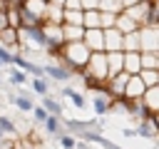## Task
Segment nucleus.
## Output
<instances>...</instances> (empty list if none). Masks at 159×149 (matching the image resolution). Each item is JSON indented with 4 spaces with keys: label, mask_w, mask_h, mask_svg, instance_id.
<instances>
[{
    "label": "nucleus",
    "mask_w": 159,
    "mask_h": 149,
    "mask_svg": "<svg viewBox=\"0 0 159 149\" xmlns=\"http://www.w3.org/2000/svg\"><path fill=\"white\" fill-rule=\"evenodd\" d=\"M89 57H92V52H89V47L84 42H67L65 50H62V57L57 62L65 65V67H70L75 74H82L84 67H87V62H89Z\"/></svg>",
    "instance_id": "1"
},
{
    "label": "nucleus",
    "mask_w": 159,
    "mask_h": 149,
    "mask_svg": "<svg viewBox=\"0 0 159 149\" xmlns=\"http://www.w3.org/2000/svg\"><path fill=\"white\" fill-rule=\"evenodd\" d=\"M84 77H92L97 82H107L109 79V65H107V52H92L84 72Z\"/></svg>",
    "instance_id": "2"
},
{
    "label": "nucleus",
    "mask_w": 159,
    "mask_h": 149,
    "mask_svg": "<svg viewBox=\"0 0 159 149\" xmlns=\"http://www.w3.org/2000/svg\"><path fill=\"white\" fill-rule=\"evenodd\" d=\"M45 67V77L50 79V82H55V84H65V82H70V79H75V72L70 70V67H65V65H60V62H47V65H42Z\"/></svg>",
    "instance_id": "3"
},
{
    "label": "nucleus",
    "mask_w": 159,
    "mask_h": 149,
    "mask_svg": "<svg viewBox=\"0 0 159 149\" xmlns=\"http://www.w3.org/2000/svg\"><path fill=\"white\" fill-rule=\"evenodd\" d=\"M134 129H137V137H142V139H147V142H159V132H157L154 117H147V119L137 122Z\"/></svg>",
    "instance_id": "4"
},
{
    "label": "nucleus",
    "mask_w": 159,
    "mask_h": 149,
    "mask_svg": "<svg viewBox=\"0 0 159 149\" xmlns=\"http://www.w3.org/2000/svg\"><path fill=\"white\" fill-rule=\"evenodd\" d=\"M82 42L89 47V52H107V45H104V30H87Z\"/></svg>",
    "instance_id": "5"
},
{
    "label": "nucleus",
    "mask_w": 159,
    "mask_h": 149,
    "mask_svg": "<svg viewBox=\"0 0 159 149\" xmlns=\"http://www.w3.org/2000/svg\"><path fill=\"white\" fill-rule=\"evenodd\" d=\"M142 52H159V27H142Z\"/></svg>",
    "instance_id": "6"
},
{
    "label": "nucleus",
    "mask_w": 159,
    "mask_h": 149,
    "mask_svg": "<svg viewBox=\"0 0 159 149\" xmlns=\"http://www.w3.org/2000/svg\"><path fill=\"white\" fill-rule=\"evenodd\" d=\"M104 45L107 52H124V32H119L117 27L104 30Z\"/></svg>",
    "instance_id": "7"
},
{
    "label": "nucleus",
    "mask_w": 159,
    "mask_h": 149,
    "mask_svg": "<svg viewBox=\"0 0 159 149\" xmlns=\"http://www.w3.org/2000/svg\"><path fill=\"white\" fill-rule=\"evenodd\" d=\"M127 82H129V74H127V72H122V74H117V77L107 79V92H109L114 99H122V97H124V92H127Z\"/></svg>",
    "instance_id": "8"
},
{
    "label": "nucleus",
    "mask_w": 159,
    "mask_h": 149,
    "mask_svg": "<svg viewBox=\"0 0 159 149\" xmlns=\"http://www.w3.org/2000/svg\"><path fill=\"white\" fill-rule=\"evenodd\" d=\"M144 94H147V84L142 82V77H139V74L129 77V82H127V92H124V99H144Z\"/></svg>",
    "instance_id": "9"
},
{
    "label": "nucleus",
    "mask_w": 159,
    "mask_h": 149,
    "mask_svg": "<svg viewBox=\"0 0 159 149\" xmlns=\"http://www.w3.org/2000/svg\"><path fill=\"white\" fill-rule=\"evenodd\" d=\"M144 67H142V52H124V72L129 77L139 74Z\"/></svg>",
    "instance_id": "10"
},
{
    "label": "nucleus",
    "mask_w": 159,
    "mask_h": 149,
    "mask_svg": "<svg viewBox=\"0 0 159 149\" xmlns=\"http://www.w3.org/2000/svg\"><path fill=\"white\" fill-rule=\"evenodd\" d=\"M60 94H62L65 99H70L75 109H84V107H87V97H84L82 92H77L75 87H67V84H65V87L60 89Z\"/></svg>",
    "instance_id": "11"
},
{
    "label": "nucleus",
    "mask_w": 159,
    "mask_h": 149,
    "mask_svg": "<svg viewBox=\"0 0 159 149\" xmlns=\"http://www.w3.org/2000/svg\"><path fill=\"white\" fill-rule=\"evenodd\" d=\"M22 7H25L32 17H37L40 22H45V15H47V0H25Z\"/></svg>",
    "instance_id": "12"
},
{
    "label": "nucleus",
    "mask_w": 159,
    "mask_h": 149,
    "mask_svg": "<svg viewBox=\"0 0 159 149\" xmlns=\"http://www.w3.org/2000/svg\"><path fill=\"white\" fill-rule=\"evenodd\" d=\"M154 7V2H149V0H144V2H139V5H134V7H129V10H124L129 17H134L142 27H144V20H147V15H149V10Z\"/></svg>",
    "instance_id": "13"
},
{
    "label": "nucleus",
    "mask_w": 159,
    "mask_h": 149,
    "mask_svg": "<svg viewBox=\"0 0 159 149\" xmlns=\"http://www.w3.org/2000/svg\"><path fill=\"white\" fill-rule=\"evenodd\" d=\"M107 65H109V79L124 72V52H107Z\"/></svg>",
    "instance_id": "14"
},
{
    "label": "nucleus",
    "mask_w": 159,
    "mask_h": 149,
    "mask_svg": "<svg viewBox=\"0 0 159 149\" xmlns=\"http://www.w3.org/2000/svg\"><path fill=\"white\" fill-rule=\"evenodd\" d=\"M27 82H30V74H27V72L17 70L15 65H12V67H7V84H10V87L20 89V87H25Z\"/></svg>",
    "instance_id": "15"
},
{
    "label": "nucleus",
    "mask_w": 159,
    "mask_h": 149,
    "mask_svg": "<svg viewBox=\"0 0 159 149\" xmlns=\"http://www.w3.org/2000/svg\"><path fill=\"white\" fill-rule=\"evenodd\" d=\"M117 30H119V32H124V35H132V32H139V30H142V25H139L134 17H129L127 12H122V15L117 17Z\"/></svg>",
    "instance_id": "16"
},
{
    "label": "nucleus",
    "mask_w": 159,
    "mask_h": 149,
    "mask_svg": "<svg viewBox=\"0 0 159 149\" xmlns=\"http://www.w3.org/2000/svg\"><path fill=\"white\" fill-rule=\"evenodd\" d=\"M142 102H144V107L149 109V114H152V117H154V114H159V87H149Z\"/></svg>",
    "instance_id": "17"
},
{
    "label": "nucleus",
    "mask_w": 159,
    "mask_h": 149,
    "mask_svg": "<svg viewBox=\"0 0 159 149\" xmlns=\"http://www.w3.org/2000/svg\"><path fill=\"white\" fill-rule=\"evenodd\" d=\"M62 30H65V45L67 42H82L84 32H87L82 25H62Z\"/></svg>",
    "instance_id": "18"
},
{
    "label": "nucleus",
    "mask_w": 159,
    "mask_h": 149,
    "mask_svg": "<svg viewBox=\"0 0 159 149\" xmlns=\"http://www.w3.org/2000/svg\"><path fill=\"white\" fill-rule=\"evenodd\" d=\"M50 84H52V82H50L47 77H35V79H30V89H32L37 97H42V99L50 97Z\"/></svg>",
    "instance_id": "19"
},
{
    "label": "nucleus",
    "mask_w": 159,
    "mask_h": 149,
    "mask_svg": "<svg viewBox=\"0 0 159 149\" xmlns=\"http://www.w3.org/2000/svg\"><path fill=\"white\" fill-rule=\"evenodd\" d=\"M84 30H102V10H84Z\"/></svg>",
    "instance_id": "20"
},
{
    "label": "nucleus",
    "mask_w": 159,
    "mask_h": 149,
    "mask_svg": "<svg viewBox=\"0 0 159 149\" xmlns=\"http://www.w3.org/2000/svg\"><path fill=\"white\" fill-rule=\"evenodd\" d=\"M7 99H10V102H12V104H15L20 112H27V114H32V112H35V107H37L32 99H27V97H20V94H12V92L7 94Z\"/></svg>",
    "instance_id": "21"
},
{
    "label": "nucleus",
    "mask_w": 159,
    "mask_h": 149,
    "mask_svg": "<svg viewBox=\"0 0 159 149\" xmlns=\"http://www.w3.org/2000/svg\"><path fill=\"white\" fill-rule=\"evenodd\" d=\"M45 22L65 25V7H57V5H50V2H47V15H45Z\"/></svg>",
    "instance_id": "22"
},
{
    "label": "nucleus",
    "mask_w": 159,
    "mask_h": 149,
    "mask_svg": "<svg viewBox=\"0 0 159 149\" xmlns=\"http://www.w3.org/2000/svg\"><path fill=\"white\" fill-rule=\"evenodd\" d=\"M124 52H142V30L124 35Z\"/></svg>",
    "instance_id": "23"
},
{
    "label": "nucleus",
    "mask_w": 159,
    "mask_h": 149,
    "mask_svg": "<svg viewBox=\"0 0 159 149\" xmlns=\"http://www.w3.org/2000/svg\"><path fill=\"white\" fill-rule=\"evenodd\" d=\"M42 107L50 112V117H60V119H62V114H65L62 102H60V99H55V97H45V99H42Z\"/></svg>",
    "instance_id": "24"
},
{
    "label": "nucleus",
    "mask_w": 159,
    "mask_h": 149,
    "mask_svg": "<svg viewBox=\"0 0 159 149\" xmlns=\"http://www.w3.org/2000/svg\"><path fill=\"white\" fill-rule=\"evenodd\" d=\"M45 132H47L50 137H55V139H60V137L65 134V127L60 124V117H50V119L45 122Z\"/></svg>",
    "instance_id": "25"
},
{
    "label": "nucleus",
    "mask_w": 159,
    "mask_h": 149,
    "mask_svg": "<svg viewBox=\"0 0 159 149\" xmlns=\"http://www.w3.org/2000/svg\"><path fill=\"white\" fill-rule=\"evenodd\" d=\"M0 129H2L5 137H12V139L17 137V124H15L7 114H0Z\"/></svg>",
    "instance_id": "26"
},
{
    "label": "nucleus",
    "mask_w": 159,
    "mask_h": 149,
    "mask_svg": "<svg viewBox=\"0 0 159 149\" xmlns=\"http://www.w3.org/2000/svg\"><path fill=\"white\" fill-rule=\"evenodd\" d=\"M99 10H102V12L122 15V12H124V2H122V0H102V2H99Z\"/></svg>",
    "instance_id": "27"
},
{
    "label": "nucleus",
    "mask_w": 159,
    "mask_h": 149,
    "mask_svg": "<svg viewBox=\"0 0 159 149\" xmlns=\"http://www.w3.org/2000/svg\"><path fill=\"white\" fill-rule=\"evenodd\" d=\"M65 25H82L84 27V10H65Z\"/></svg>",
    "instance_id": "28"
},
{
    "label": "nucleus",
    "mask_w": 159,
    "mask_h": 149,
    "mask_svg": "<svg viewBox=\"0 0 159 149\" xmlns=\"http://www.w3.org/2000/svg\"><path fill=\"white\" fill-rule=\"evenodd\" d=\"M139 77H142V82L147 84V89H149V87H159V70H142Z\"/></svg>",
    "instance_id": "29"
},
{
    "label": "nucleus",
    "mask_w": 159,
    "mask_h": 149,
    "mask_svg": "<svg viewBox=\"0 0 159 149\" xmlns=\"http://www.w3.org/2000/svg\"><path fill=\"white\" fill-rule=\"evenodd\" d=\"M142 67L144 70H159V52H142Z\"/></svg>",
    "instance_id": "30"
},
{
    "label": "nucleus",
    "mask_w": 159,
    "mask_h": 149,
    "mask_svg": "<svg viewBox=\"0 0 159 149\" xmlns=\"http://www.w3.org/2000/svg\"><path fill=\"white\" fill-rule=\"evenodd\" d=\"M112 114H124V117H129V99H114L112 102Z\"/></svg>",
    "instance_id": "31"
},
{
    "label": "nucleus",
    "mask_w": 159,
    "mask_h": 149,
    "mask_svg": "<svg viewBox=\"0 0 159 149\" xmlns=\"http://www.w3.org/2000/svg\"><path fill=\"white\" fill-rule=\"evenodd\" d=\"M77 142H80V139H77V137H72V134H67V132L57 139L60 149H77Z\"/></svg>",
    "instance_id": "32"
},
{
    "label": "nucleus",
    "mask_w": 159,
    "mask_h": 149,
    "mask_svg": "<svg viewBox=\"0 0 159 149\" xmlns=\"http://www.w3.org/2000/svg\"><path fill=\"white\" fill-rule=\"evenodd\" d=\"M32 119H35V124H42V127H45V122L50 119V112H47L42 104H37L35 112H32Z\"/></svg>",
    "instance_id": "33"
},
{
    "label": "nucleus",
    "mask_w": 159,
    "mask_h": 149,
    "mask_svg": "<svg viewBox=\"0 0 159 149\" xmlns=\"http://www.w3.org/2000/svg\"><path fill=\"white\" fill-rule=\"evenodd\" d=\"M117 17H119V15H114V12H102V30L117 27Z\"/></svg>",
    "instance_id": "34"
},
{
    "label": "nucleus",
    "mask_w": 159,
    "mask_h": 149,
    "mask_svg": "<svg viewBox=\"0 0 159 149\" xmlns=\"http://www.w3.org/2000/svg\"><path fill=\"white\" fill-rule=\"evenodd\" d=\"M7 20H10V27L20 30V7H12V10L7 12Z\"/></svg>",
    "instance_id": "35"
},
{
    "label": "nucleus",
    "mask_w": 159,
    "mask_h": 149,
    "mask_svg": "<svg viewBox=\"0 0 159 149\" xmlns=\"http://www.w3.org/2000/svg\"><path fill=\"white\" fill-rule=\"evenodd\" d=\"M65 10H84V7H82V0H67Z\"/></svg>",
    "instance_id": "36"
},
{
    "label": "nucleus",
    "mask_w": 159,
    "mask_h": 149,
    "mask_svg": "<svg viewBox=\"0 0 159 149\" xmlns=\"http://www.w3.org/2000/svg\"><path fill=\"white\" fill-rule=\"evenodd\" d=\"M99 2L102 0H82V7L84 10H99Z\"/></svg>",
    "instance_id": "37"
},
{
    "label": "nucleus",
    "mask_w": 159,
    "mask_h": 149,
    "mask_svg": "<svg viewBox=\"0 0 159 149\" xmlns=\"http://www.w3.org/2000/svg\"><path fill=\"white\" fill-rule=\"evenodd\" d=\"M17 94H20V97H27V99H35V97H37V94H35L32 89H27V87H20Z\"/></svg>",
    "instance_id": "38"
},
{
    "label": "nucleus",
    "mask_w": 159,
    "mask_h": 149,
    "mask_svg": "<svg viewBox=\"0 0 159 149\" xmlns=\"http://www.w3.org/2000/svg\"><path fill=\"white\" fill-rule=\"evenodd\" d=\"M7 27H10V20H7V12H2V10H0V32H2V30H7Z\"/></svg>",
    "instance_id": "39"
},
{
    "label": "nucleus",
    "mask_w": 159,
    "mask_h": 149,
    "mask_svg": "<svg viewBox=\"0 0 159 149\" xmlns=\"http://www.w3.org/2000/svg\"><path fill=\"white\" fill-rule=\"evenodd\" d=\"M122 2H124V10H129V7H134V5H139L144 0H122Z\"/></svg>",
    "instance_id": "40"
},
{
    "label": "nucleus",
    "mask_w": 159,
    "mask_h": 149,
    "mask_svg": "<svg viewBox=\"0 0 159 149\" xmlns=\"http://www.w3.org/2000/svg\"><path fill=\"white\" fill-rule=\"evenodd\" d=\"M122 134L127 137V139H132V137H137V129L132 127V129H122Z\"/></svg>",
    "instance_id": "41"
},
{
    "label": "nucleus",
    "mask_w": 159,
    "mask_h": 149,
    "mask_svg": "<svg viewBox=\"0 0 159 149\" xmlns=\"http://www.w3.org/2000/svg\"><path fill=\"white\" fill-rule=\"evenodd\" d=\"M47 2H50V5H57V7H65L67 0H47Z\"/></svg>",
    "instance_id": "42"
},
{
    "label": "nucleus",
    "mask_w": 159,
    "mask_h": 149,
    "mask_svg": "<svg viewBox=\"0 0 159 149\" xmlns=\"http://www.w3.org/2000/svg\"><path fill=\"white\" fill-rule=\"evenodd\" d=\"M154 124H157V132H159V114H154Z\"/></svg>",
    "instance_id": "43"
},
{
    "label": "nucleus",
    "mask_w": 159,
    "mask_h": 149,
    "mask_svg": "<svg viewBox=\"0 0 159 149\" xmlns=\"http://www.w3.org/2000/svg\"><path fill=\"white\" fill-rule=\"evenodd\" d=\"M154 149H159V142H157V144H154Z\"/></svg>",
    "instance_id": "44"
},
{
    "label": "nucleus",
    "mask_w": 159,
    "mask_h": 149,
    "mask_svg": "<svg viewBox=\"0 0 159 149\" xmlns=\"http://www.w3.org/2000/svg\"><path fill=\"white\" fill-rule=\"evenodd\" d=\"M0 87H2V77H0Z\"/></svg>",
    "instance_id": "45"
},
{
    "label": "nucleus",
    "mask_w": 159,
    "mask_h": 149,
    "mask_svg": "<svg viewBox=\"0 0 159 149\" xmlns=\"http://www.w3.org/2000/svg\"><path fill=\"white\" fill-rule=\"evenodd\" d=\"M149 2H157V0H149Z\"/></svg>",
    "instance_id": "46"
}]
</instances>
